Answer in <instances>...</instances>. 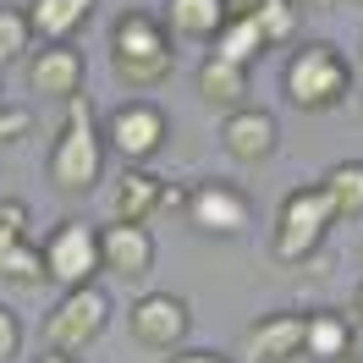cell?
I'll return each instance as SVG.
<instances>
[{"label":"cell","mask_w":363,"mask_h":363,"mask_svg":"<svg viewBox=\"0 0 363 363\" xmlns=\"http://www.w3.org/2000/svg\"><path fill=\"white\" fill-rule=\"evenodd\" d=\"M23 352V325H17V314L0 303V363H11Z\"/></svg>","instance_id":"obj_25"},{"label":"cell","mask_w":363,"mask_h":363,"mask_svg":"<svg viewBox=\"0 0 363 363\" xmlns=\"http://www.w3.org/2000/svg\"><path fill=\"white\" fill-rule=\"evenodd\" d=\"M358 67H363V39H358Z\"/></svg>","instance_id":"obj_31"},{"label":"cell","mask_w":363,"mask_h":363,"mask_svg":"<svg viewBox=\"0 0 363 363\" xmlns=\"http://www.w3.org/2000/svg\"><path fill=\"white\" fill-rule=\"evenodd\" d=\"M281 94L292 99L297 111H314V116L336 111V105H347V94H352V61L336 45L314 39V45L292 50V61L281 72Z\"/></svg>","instance_id":"obj_3"},{"label":"cell","mask_w":363,"mask_h":363,"mask_svg":"<svg viewBox=\"0 0 363 363\" xmlns=\"http://www.w3.org/2000/svg\"><path fill=\"white\" fill-rule=\"evenodd\" d=\"M352 314H358V325H363V281H358V292H352Z\"/></svg>","instance_id":"obj_30"},{"label":"cell","mask_w":363,"mask_h":363,"mask_svg":"<svg viewBox=\"0 0 363 363\" xmlns=\"http://www.w3.org/2000/svg\"><path fill=\"white\" fill-rule=\"evenodd\" d=\"M177 39L165 33V23L160 17H149V11H121L111 23V72L121 89L133 94H149L160 89L171 72H177Z\"/></svg>","instance_id":"obj_2"},{"label":"cell","mask_w":363,"mask_h":363,"mask_svg":"<svg viewBox=\"0 0 363 363\" xmlns=\"http://www.w3.org/2000/svg\"><path fill=\"white\" fill-rule=\"evenodd\" d=\"M28 237V204L23 199H0V242Z\"/></svg>","instance_id":"obj_24"},{"label":"cell","mask_w":363,"mask_h":363,"mask_svg":"<svg viewBox=\"0 0 363 363\" xmlns=\"http://www.w3.org/2000/svg\"><path fill=\"white\" fill-rule=\"evenodd\" d=\"M292 6H314V11H330V6H341V0H292Z\"/></svg>","instance_id":"obj_28"},{"label":"cell","mask_w":363,"mask_h":363,"mask_svg":"<svg viewBox=\"0 0 363 363\" xmlns=\"http://www.w3.org/2000/svg\"><path fill=\"white\" fill-rule=\"evenodd\" d=\"M275 0H226V11L231 17H259V11H270Z\"/></svg>","instance_id":"obj_27"},{"label":"cell","mask_w":363,"mask_h":363,"mask_svg":"<svg viewBox=\"0 0 363 363\" xmlns=\"http://www.w3.org/2000/svg\"><path fill=\"white\" fill-rule=\"evenodd\" d=\"M352 6H363V0H352Z\"/></svg>","instance_id":"obj_33"},{"label":"cell","mask_w":363,"mask_h":363,"mask_svg":"<svg viewBox=\"0 0 363 363\" xmlns=\"http://www.w3.org/2000/svg\"><path fill=\"white\" fill-rule=\"evenodd\" d=\"M193 89H199L204 105H215V111L226 116V111H237V105H248V67L220 61V55H204L199 72H193Z\"/></svg>","instance_id":"obj_17"},{"label":"cell","mask_w":363,"mask_h":363,"mask_svg":"<svg viewBox=\"0 0 363 363\" xmlns=\"http://www.w3.org/2000/svg\"><path fill=\"white\" fill-rule=\"evenodd\" d=\"M28 133H33V111L28 105H0V149L23 143Z\"/></svg>","instance_id":"obj_23"},{"label":"cell","mask_w":363,"mask_h":363,"mask_svg":"<svg viewBox=\"0 0 363 363\" xmlns=\"http://www.w3.org/2000/svg\"><path fill=\"white\" fill-rule=\"evenodd\" d=\"M105 325H111V297L99 292L94 281L89 286H67L61 303L45 314V347L77 358V352H89L94 341L105 336Z\"/></svg>","instance_id":"obj_5"},{"label":"cell","mask_w":363,"mask_h":363,"mask_svg":"<svg viewBox=\"0 0 363 363\" xmlns=\"http://www.w3.org/2000/svg\"><path fill=\"white\" fill-rule=\"evenodd\" d=\"M39 363H77V358H67V352H50V347H45V358H39Z\"/></svg>","instance_id":"obj_29"},{"label":"cell","mask_w":363,"mask_h":363,"mask_svg":"<svg viewBox=\"0 0 363 363\" xmlns=\"http://www.w3.org/2000/svg\"><path fill=\"white\" fill-rule=\"evenodd\" d=\"M61 133L50 143V160H45V177L55 193H67V199H83L94 193L99 182H105V133H99V121H94V105L89 94H77L61 105Z\"/></svg>","instance_id":"obj_1"},{"label":"cell","mask_w":363,"mask_h":363,"mask_svg":"<svg viewBox=\"0 0 363 363\" xmlns=\"http://www.w3.org/2000/svg\"><path fill=\"white\" fill-rule=\"evenodd\" d=\"M347 363H363V352H358V358H347Z\"/></svg>","instance_id":"obj_32"},{"label":"cell","mask_w":363,"mask_h":363,"mask_svg":"<svg viewBox=\"0 0 363 363\" xmlns=\"http://www.w3.org/2000/svg\"><path fill=\"white\" fill-rule=\"evenodd\" d=\"M336 226V215H330V199L319 193V182L308 187H292L286 199H281V215H275V231H270V253L281 264H308L325 242V231Z\"/></svg>","instance_id":"obj_4"},{"label":"cell","mask_w":363,"mask_h":363,"mask_svg":"<svg viewBox=\"0 0 363 363\" xmlns=\"http://www.w3.org/2000/svg\"><path fill=\"white\" fill-rule=\"evenodd\" d=\"M33 55V23L17 6H0V67H17Z\"/></svg>","instance_id":"obj_22"},{"label":"cell","mask_w":363,"mask_h":363,"mask_svg":"<svg viewBox=\"0 0 363 363\" xmlns=\"http://www.w3.org/2000/svg\"><path fill=\"white\" fill-rule=\"evenodd\" d=\"M0 281H6V286H23V292L50 286L45 242H33V237H11V242H0Z\"/></svg>","instance_id":"obj_19"},{"label":"cell","mask_w":363,"mask_h":363,"mask_svg":"<svg viewBox=\"0 0 363 363\" xmlns=\"http://www.w3.org/2000/svg\"><path fill=\"white\" fill-rule=\"evenodd\" d=\"M253 363H292L303 358V314L292 308H281V314H264L248 325V336H242Z\"/></svg>","instance_id":"obj_13"},{"label":"cell","mask_w":363,"mask_h":363,"mask_svg":"<svg viewBox=\"0 0 363 363\" xmlns=\"http://www.w3.org/2000/svg\"><path fill=\"white\" fill-rule=\"evenodd\" d=\"M45 259H50V281L55 286H89L94 275L105 270L99 259V231L89 220H61L45 237Z\"/></svg>","instance_id":"obj_8"},{"label":"cell","mask_w":363,"mask_h":363,"mask_svg":"<svg viewBox=\"0 0 363 363\" xmlns=\"http://www.w3.org/2000/svg\"><path fill=\"white\" fill-rule=\"evenodd\" d=\"M165 204V182L143 165H127L116 177V193H111V220H127V226H149Z\"/></svg>","instance_id":"obj_14"},{"label":"cell","mask_w":363,"mask_h":363,"mask_svg":"<svg viewBox=\"0 0 363 363\" xmlns=\"http://www.w3.org/2000/svg\"><path fill=\"white\" fill-rule=\"evenodd\" d=\"M187 220H193V231H204V237H237V231L248 226V193L242 187H231V182H193L187 187Z\"/></svg>","instance_id":"obj_9"},{"label":"cell","mask_w":363,"mask_h":363,"mask_svg":"<svg viewBox=\"0 0 363 363\" xmlns=\"http://www.w3.org/2000/svg\"><path fill=\"white\" fill-rule=\"evenodd\" d=\"M99 133H105V149H116L127 165H149V160L165 149L171 121H165V111H160L155 99H127V105H116V111L105 116Z\"/></svg>","instance_id":"obj_6"},{"label":"cell","mask_w":363,"mask_h":363,"mask_svg":"<svg viewBox=\"0 0 363 363\" xmlns=\"http://www.w3.org/2000/svg\"><path fill=\"white\" fill-rule=\"evenodd\" d=\"M23 67H28V89L45 94V99H61V105L77 99V94H83V77H89L83 50H72V45H39Z\"/></svg>","instance_id":"obj_11"},{"label":"cell","mask_w":363,"mask_h":363,"mask_svg":"<svg viewBox=\"0 0 363 363\" xmlns=\"http://www.w3.org/2000/svg\"><path fill=\"white\" fill-rule=\"evenodd\" d=\"M99 259H105V275L143 281V275L155 270V237H149V226L111 220V226H99Z\"/></svg>","instance_id":"obj_12"},{"label":"cell","mask_w":363,"mask_h":363,"mask_svg":"<svg viewBox=\"0 0 363 363\" xmlns=\"http://www.w3.org/2000/svg\"><path fill=\"white\" fill-rule=\"evenodd\" d=\"M226 0H165V33L182 45H215L220 28H226Z\"/></svg>","instance_id":"obj_16"},{"label":"cell","mask_w":363,"mask_h":363,"mask_svg":"<svg viewBox=\"0 0 363 363\" xmlns=\"http://www.w3.org/2000/svg\"><path fill=\"white\" fill-rule=\"evenodd\" d=\"M319 193L330 199L336 220H363V160H336L319 177Z\"/></svg>","instance_id":"obj_20"},{"label":"cell","mask_w":363,"mask_h":363,"mask_svg":"<svg viewBox=\"0 0 363 363\" xmlns=\"http://www.w3.org/2000/svg\"><path fill=\"white\" fill-rule=\"evenodd\" d=\"M220 149H226L237 165H264V160L281 149V121L270 111H253V105H237L220 121Z\"/></svg>","instance_id":"obj_10"},{"label":"cell","mask_w":363,"mask_h":363,"mask_svg":"<svg viewBox=\"0 0 363 363\" xmlns=\"http://www.w3.org/2000/svg\"><path fill=\"white\" fill-rule=\"evenodd\" d=\"M99 0H33L28 6V23H33V39L39 45H72L77 28L94 17Z\"/></svg>","instance_id":"obj_18"},{"label":"cell","mask_w":363,"mask_h":363,"mask_svg":"<svg viewBox=\"0 0 363 363\" xmlns=\"http://www.w3.org/2000/svg\"><path fill=\"white\" fill-rule=\"evenodd\" d=\"M358 347V319L336 314V308H314L303 314V358H319V363H347Z\"/></svg>","instance_id":"obj_15"},{"label":"cell","mask_w":363,"mask_h":363,"mask_svg":"<svg viewBox=\"0 0 363 363\" xmlns=\"http://www.w3.org/2000/svg\"><path fill=\"white\" fill-rule=\"evenodd\" d=\"M165 363H231L226 352H209V347H199V352H182L177 347V358H165Z\"/></svg>","instance_id":"obj_26"},{"label":"cell","mask_w":363,"mask_h":363,"mask_svg":"<svg viewBox=\"0 0 363 363\" xmlns=\"http://www.w3.org/2000/svg\"><path fill=\"white\" fill-rule=\"evenodd\" d=\"M264 50H270V39L259 33V23H253V17H226V28H220V39H215V50H209V55L237 61V67H253Z\"/></svg>","instance_id":"obj_21"},{"label":"cell","mask_w":363,"mask_h":363,"mask_svg":"<svg viewBox=\"0 0 363 363\" xmlns=\"http://www.w3.org/2000/svg\"><path fill=\"white\" fill-rule=\"evenodd\" d=\"M127 330L149 352H177L182 341H187V330H193V308L177 292H143L127 308Z\"/></svg>","instance_id":"obj_7"}]
</instances>
